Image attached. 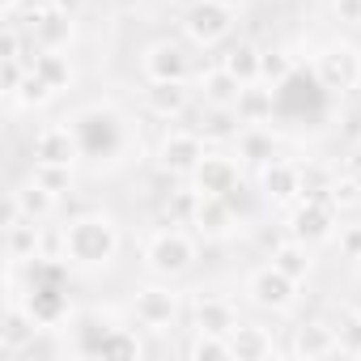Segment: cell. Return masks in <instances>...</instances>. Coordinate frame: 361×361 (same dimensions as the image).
I'll use <instances>...</instances> for the list:
<instances>
[{
	"label": "cell",
	"instance_id": "obj_1",
	"mask_svg": "<svg viewBox=\"0 0 361 361\" xmlns=\"http://www.w3.org/2000/svg\"><path fill=\"white\" fill-rule=\"evenodd\" d=\"M119 251V230L102 213H81L60 230V259L77 268H102Z\"/></svg>",
	"mask_w": 361,
	"mask_h": 361
},
{
	"label": "cell",
	"instance_id": "obj_2",
	"mask_svg": "<svg viewBox=\"0 0 361 361\" xmlns=\"http://www.w3.org/2000/svg\"><path fill=\"white\" fill-rule=\"evenodd\" d=\"M196 264V238L183 234V230H161L153 234V243L145 247V268L161 281H174V276H183L188 268Z\"/></svg>",
	"mask_w": 361,
	"mask_h": 361
},
{
	"label": "cell",
	"instance_id": "obj_3",
	"mask_svg": "<svg viewBox=\"0 0 361 361\" xmlns=\"http://www.w3.org/2000/svg\"><path fill=\"white\" fill-rule=\"evenodd\" d=\"M314 81H319L327 94L357 90V85H361V51L348 47V43H331V47H323L319 60H314Z\"/></svg>",
	"mask_w": 361,
	"mask_h": 361
},
{
	"label": "cell",
	"instance_id": "obj_4",
	"mask_svg": "<svg viewBox=\"0 0 361 361\" xmlns=\"http://www.w3.org/2000/svg\"><path fill=\"white\" fill-rule=\"evenodd\" d=\"M183 30L196 47H217L230 30H234V9L226 0H196L183 18Z\"/></svg>",
	"mask_w": 361,
	"mask_h": 361
},
{
	"label": "cell",
	"instance_id": "obj_5",
	"mask_svg": "<svg viewBox=\"0 0 361 361\" xmlns=\"http://www.w3.org/2000/svg\"><path fill=\"white\" fill-rule=\"evenodd\" d=\"M336 226H340V213L323 196H302V204L289 213V238H298L306 247L310 243H327L336 234Z\"/></svg>",
	"mask_w": 361,
	"mask_h": 361
},
{
	"label": "cell",
	"instance_id": "obj_6",
	"mask_svg": "<svg viewBox=\"0 0 361 361\" xmlns=\"http://www.w3.org/2000/svg\"><path fill=\"white\" fill-rule=\"evenodd\" d=\"M247 293H251V302L259 310H289L293 306V293H298V281L289 272H281L276 264H264L259 272H251Z\"/></svg>",
	"mask_w": 361,
	"mask_h": 361
},
{
	"label": "cell",
	"instance_id": "obj_7",
	"mask_svg": "<svg viewBox=\"0 0 361 361\" xmlns=\"http://www.w3.org/2000/svg\"><path fill=\"white\" fill-rule=\"evenodd\" d=\"M204 161V136L200 132H170L166 140H161V149H157V166L174 178V174H188L192 178V170Z\"/></svg>",
	"mask_w": 361,
	"mask_h": 361
},
{
	"label": "cell",
	"instance_id": "obj_8",
	"mask_svg": "<svg viewBox=\"0 0 361 361\" xmlns=\"http://www.w3.org/2000/svg\"><path fill=\"white\" fill-rule=\"evenodd\" d=\"M132 319H136L140 327H149V331H166V327L178 319V293L166 289V285L140 289L136 302H132Z\"/></svg>",
	"mask_w": 361,
	"mask_h": 361
},
{
	"label": "cell",
	"instance_id": "obj_9",
	"mask_svg": "<svg viewBox=\"0 0 361 361\" xmlns=\"http://www.w3.org/2000/svg\"><path fill=\"white\" fill-rule=\"evenodd\" d=\"M30 153H35V161H51V166H73L77 157H85V153H81V140H77V132H73L68 123H47V128H39Z\"/></svg>",
	"mask_w": 361,
	"mask_h": 361
},
{
	"label": "cell",
	"instance_id": "obj_10",
	"mask_svg": "<svg viewBox=\"0 0 361 361\" xmlns=\"http://www.w3.org/2000/svg\"><path fill=\"white\" fill-rule=\"evenodd\" d=\"M192 188L200 196H234L238 192V161L226 153H204V161L192 170Z\"/></svg>",
	"mask_w": 361,
	"mask_h": 361
},
{
	"label": "cell",
	"instance_id": "obj_11",
	"mask_svg": "<svg viewBox=\"0 0 361 361\" xmlns=\"http://www.w3.org/2000/svg\"><path fill=\"white\" fill-rule=\"evenodd\" d=\"M259 188H264V200H272V204L298 200L302 196V166L285 161V157H272L268 166H259Z\"/></svg>",
	"mask_w": 361,
	"mask_h": 361
},
{
	"label": "cell",
	"instance_id": "obj_12",
	"mask_svg": "<svg viewBox=\"0 0 361 361\" xmlns=\"http://www.w3.org/2000/svg\"><path fill=\"white\" fill-rule=\"evenodd\" d=\"M39 319L26 310V302H18V298H9V306H5V327H0V353L5 357H22V348L39 336Z\"/></svg>",
	"mask_w": 361,
	"mask_h": 361
},
{
	"label": "cell",
	"instance_id": "obj_13",
	"mask_svg": "<svg viewBox=\"0 0 361 361\" xmlns=\"http://www.w3.org/2000/svg\"><path fill=\"white\" fill-rule=\"evenodd\" d=\"M73 35H77V26H73L68 9L51 5V9L39 18V26L30 30V47H35V51H68Z\"/></svg>",
	"mask_w": 361,
	"mask_h": 361
},
{
	"label": "cell",
	"instance_id": "obj_14",
	"mask_svg": "<svg viewBox=\"0 0 361 361\" xmlns=\"http://www.w3.org/2000/svg\"><path fill=\"white\" fill-rule=\"evenodd\" d=\"M192 226H196V234H204V238H226V234L238 226L230 196H200V200H196V213H192Z\"/></svg>",
	"mask_w": 361,
	"mask_h": 361
},
{
	"label": "cell",
	"instance_id": "obj_15",
	"mask_svg": "<svg viewBox=\"0 0 361 361\" xmlns=\"http://www.w3.org/2000/svg\"><path fill=\"white\" fill-rule=\"evenodd\" d=\"M149 81H188V56L178 43H153L140 60Z\"/></svg>",
	"mask_w": 361,
	"mask_h": 361
},
{
	"label": "cell",
	"instance_id": "obj_16",
	"mask_svg": "<svg viewBox=\"0 0 361 361\" xmlns=\"http://www.w3.org/2000/svg\"><path fill=\"white\" fill-rule=\"evenodd\" d=\"M145 106L157 119H178V115L192 106V90H188V81H149Z\"/></svg>",
	"mask_w": 361,
	"mask_h": 361
},
{
	"label": "cell",
	"instance_id": "obj_17",
	"mask_svg": "<svg viewBox=\"0 0 361 361\" xmlns=\"http://www.w3.org/2000/svg\"><path fill=\"white\" fill-rule=\"evenodd\" d=\"M340 353V331L327 327V323H302L293 331V357H306V361H319V357H331Z\"/></svg>",
	"mask_w": 361,
	"mask_h": 361
},
{
	"label": "cell",
	"instance_id": "obj_18",
	"mask_svg": "<svg viewBox=\"0 0 361 361\" xmlns=\"http://www.w3.org/2000/svg\"><path fill=\"white\" fill-rule=\"evenodd\" d=\"M5 251H9V264H35V259H43V230H39V221L26 217V221L9 226L5 230Z\"/></svg>",
	"mask_w": 361,
	"mask_h": 361
},
{
	"label": "cell",
	"instance_id": "obj_19",
	"mask_svg": "<svg viewBox=\"0 0 361 361\" xmlns=\"http://www.w3.org/2000/svg\"><path fill=\"white\" fill-rule=\"evenodd\" d=\"M192 323H196V331L230 336V331L238 327V310H234V302H226V298H200L196 310H192Z\"/></svg>",
	"mask_w": 361,
	"mask_h": 361
},
{
	"label": "cell",
	"instance_id": "obj_20",
	"mask_svg": "<svg viewBox=\"0 0 361 361\" xmlns=\"http://www.w3.org/2000/svg\"><path fill=\"white\" fill-rule=\"evenodd\" d=\"M234 111H238L243 128L247 123H268L272 111H276V90L272 85H259V81H247L243 94H238V102H234Z\"/></svg>",
	"mask_w": 361,
	"mask_h": 361
},
{
	"label": "cell",
	"instance_id": "obj_21",
	"mask_svg": "<svg viewBox=\"0 0 361 361\" xmlns=\"http://www.w3.org/2000/svg\"><path fill=\"white\" fill-rule=\"evenodd\" d=\"M230 348H234V357L238 361H264V357H272V331L268 327H259V323H238L234 331H230Z\"/></svg>",
	"mask_w": 361,
	"mask_h": 361
},
{
	"label": "cell",
	"instance_id": "obj_22",
	"mask_svg": "<svg viewBox=\"0 0 361 361\" xmlns=\"http://www.w3.org/2000/svg\"><path fill=\"white\" fill-rule=\"evenodd\" d=\"M272 157H276V136H272V128L247 123V128L238 132V161H247V166H268Z\"/></svg>",
	"mask_w": 361,
	"mask_h": 361
},
{
	"label": "cell",
	"instance_id": "obj_23",
	"mask_svg": "<svg viewBox=\"0 0 361 361\" xmlns=\"http://www.w3.org/2000/svg\"><path fill=\"white\" fill-rule=\"evenodd\" d=\"M200 94H204V106H234L238 94H243V81L226 64H217L200 77Z\"/></svg>",
	"mask_w": 361,
	"mask_h": 361
},
{
	"label": "cell",
	"instance_id": "obj_24",
	"mask_svg": "<svg viewBox=\"0 0 361 361\" xmlns=\"http://www.w3.org/2000/svg\"><path fill=\"white\" fill-rule=\"evenodd\" d=\"M26 64H30V68H35V73H39L56 94L73 85V64H68V56H64V51H30V60H26Z\"/></svg>",
	"mask_w": 361,
	"mask_h": 361
},
{
	"label": "cell",
	"instance_id": "obj_25",
	"mask_svg": "<svg viewBox=\"0 0 361 361\" xmlns=\"http://www.w3.org/2000/svg\"><path fill=\"white\" fill-rule=\"evenodd\" d=\"M196 132H200L204 140H230V136H238V132H243V119H238V111H234V106H209V111L200 115Z\"/></svg>",
	"mask_w": 361,
	"mask_h": 361
},
{
	"label": "cell",
	"instance_id": "obj_26",
	"mask_svg": "<svg viewBox=\"0 0 361 361\" xmlns=\"http://www.w3.org/2000/svg\"><path fill=\"white\" fill-rule=\"evenodd\" d=\"M272 264H276L281 272H289L298 285L310 276V251H306V243H298V238L276 243V247H272Z\"/></svg>",
	"mask_w": 361,
	"mask_h": 361
},
{
	"label": "cell",
	"instance_id": "obj_27",
	"mask_svg": "<svg viewBox=\"0 0 361 361\" xmlns=\"http://www.w3.org/2000/svg\"><path fill=\"white\" fill-rule=\"evenodd\" d=\"M221 64L247 85V81H259V64H264V51L255 47V43H238V47H230L226 56H221Z\"/></svg>",
	"mask_w": 361,
	"mask_h": 361
},
{
	"label": "cell",
	"instance_id": "obj_28",
	"mask_svg": "<svg viewBox=\"0 0 361 361\" xmlns=\"http://www.w3.org/2000/svg\"><path fill=\"white\" fill-rule=\"evenodd\" d=\"M9 196H13V200L26 209V217H35V221H43V217L56 209V200H60L56 192H47L43 183H35V178H26V183H22L18 192H9Z\"/></svg>",
	"mask_w": 361,
	"mask_h": 361
},
{
	"label": "cell",
	"instance_id": "obj_29",
	"mask_svg": "<svg viewBox=\"0 0 361 361\" xmlns=\"http://www.w3.org/2000/svg\"><path fill=\"white\" fill-rule=\"evenodd\" d=\"M140 353H145V344L136 340L132 327H111L98 344V357H140Z\"/></svg>",
	"mask_w": 361,
	"mask_h": 361
},
{
	"label": "cell",
	"instance_id": "obj_30",
	"mask_svg": "<svg viewBox=\"0 0 361 361\" xmlns=\"http://www.w3.org/2000/svg\"><path fill=\"white\" fill-rule=\"evenodd\" d=\"M51 98H56V90H51V85H47V81H43V77L30 68V73H26V81H22V90L13 94V106H26V111H35V106H47Z\"/></svg>",
	"mask_w": 361,
	"mask_h": 361
},
{
	"label": "cell",
	"instance_id": "obj_31",
	"mask_svg": "<svg viewBox=\"0 0 361 361\" xmlns=\"http://www.w3.org/2000/svg\"><path fill=\"white\" fill-rule=\"evenodd\" d=\"M327 200L336 213H348V209H361V174H344L327 188Z\"/></svg>",
	"mask_w": 361,
	"mask_h": 361
},
{
	"label": "cell",
	"instance_id": "obj_32",
	"mask_svg": "<svg viewBox=\"0 0 361 361\" xmlns=\"http://www.w3.org/2000/svg\"><path fill=\"white\" fill-rule=\"evenodd\" d=\"M293 73H298V64H293V56H289V51H264V64H259V81H268V85L276 90V85H285Z\"/></svg>",
	"mask_w": 361,
	"mask_h": 361
},
{
	"label": "cell",
	"instance_id": "obj_33",
	"mask_svg": "<svg viewBox=\"0 0 361 361\" xmlns=\"http://www.w3.org/2000/svg\"><path fill=\"white\" fill-rule=\"evenodd\" d=\"M192 357H196V361H226V357H234V348H230V336L196 331V340H192Z\"/></svg>",
	"mask_w": 361,
	"mask_h": 361
},
{
	"label": "cell",
	"instance_id": "obj_34",
	"mask_svg": "<svg viewBox=\"0 0 361 361\" xmlns=\"http://www.w3.org/2000/svg\"><path fill=\"white\" fill-rule=\"evenodd\" d=\"M30 178L35 183H43L47 192H68L73 188V166H51V161H35V170H30Z\"/></svg>",
	"mask_w": 361,
	"mask_h": 361
},
{
	"label": "cell",
	"instance_id": "obj_35",
	"mask_svg": "<svg viewBox=\"0 0 361 361\" xmlns=\"http://www.w3.org/2000/svg\"><path fill=\"white\" fill-rule=\"evenodd\" d=\"M331 183H336V174L327 166H314V161L302 166V196H323L327 200V188Z\"/></svg>",
	"mask_w": 361,
	"mask_h": 361
},
{
	"label": "cell",
	"instance_id": "obj_36",
	"mask_svg": "<svg viewBox=\"0 0 361 361\" xmlns=\"http://www.w3.org/2000/svg\"><path fill=\"white\" fill-rule=\"evenodd\" d=\"M26 73H30V64H26V60H0V94H5L9 102H13V94L22 90Z\"/></svg>",
	"mask_w": 361,
	"mask_h": 361
},
{
	"label": "cell",
	"instance_id": "obj_37",
	"mask_svg": "<svg viewBox=\"0 0 361 361\" xmlns=\"http://www.w3.org/2000/svg\"><path fill=\"white\" fill-rule=\"evenodd\" d=\"M340 255L344 259H361V221L357 226H340Z\"/></svg>",
	"mask_w": 361,
	"mask_h": 361
},
{
	"label": "cell",
	"instance_id": "obj_38",
	"mask_svg": "<svg viewBox=\"0 0 361 361\" xmlns=\"http://www.w3.org/2000/svg\"><path fill=\"white\" fill-rule=\"evenodd\" d=\"M340 22H361V0H336Z\"/></svg>",
	"mask_w": 361,
	"mask_h": 361
},
{
	"label": "cell",
	"instance_id": "obj_39",
	"mask_svg": "<svg viewBox=\"0 0 361 361\" xmlns=\"http://www.w3.org/2000/svg\"><path fill=\"white\" fill-rule=\"evenodd\" d=\"M22 5H26V0H0V9H5V13H18Z\"/></svg>",
	"mask_w": 361,
	"mask_h": 361
},
{
	"label": "cell",
	"instance_id": "obj_40",
	"mask_svg": "<svg viewBox=\"0 0 361 361\" xmlns=\"http://www.w3.org/2000/svg\"><path fill=\"white\" fill-rule=\"evenodd\" d=\"M353 310H357V314H361V302H357V306H353Z\"/></svg>",
	"mask_w": 361,
	"mask_h": 361
}]
</instances>
